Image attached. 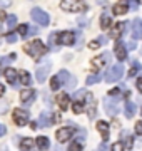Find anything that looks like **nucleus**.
<instances>
[{
    "label": "nucleus",
    "instance_id": "nucleus-1",
    "mask_svg": "<svg viewBox=\"0 0 142 151\" xmlns=\"http://www.w3.org/2000/svg\"><path fill=\"white\" fill-rule=\"evenodd\" d=\"M23 50L27 52L30 57H33V59H38L40 55H44L45 52H47V47H45L44 44L40 42L38 39H35V40H32V42H28L23 45Z\"/></svg>",
    "mask_w": 142,
    "mask_h": 151
},
{
    "label": "nucleus",
    "instance_id": "nucleus-2",
    "mask_svg": "<svg viewBox=\"0 0 142 151\" xmlns=\"http://www.w3.org/2000/svg\"><path fill=\"white\" fill-rule=\"evenodd\" d=\"M60 9L65 12H85L87 10V4L84 0H62Z\"/></svg>",
    "mask_w": 142,
    "mask_h": 151
},
{
    "label": "nucleus",
    "instance_id": "nucleus-3",
    "mask_svg": "<svg viewBox=\"0 0 142 151\" xmlns=\"http://www.w3.org/2000/svg\"><path fill=\"white\" fill-rule=\"evenodd\" d=\"M122 76H124V65L122 64H114L109 70H107L105 81L107 82H115V81H119Z\"/></svg>",
    "mask_w": 142,
    "mask_h": 151
},
{
    "label": "nucleus",
    "instance_id": "nucleus-4",
    "mask_svg": "<svg viewBox=\"0 0 142 151\" xmlns=\"http://www.w3.org/2000/svg\"><path fill=\"white\" fill-rule=\"evenodd\" d=\"M30 17L33 19L35 24H40V25H49V22H50L47 12H44L42 9H38V7H35V9L30 10Z\"/></svg>",
    "mask_w": 142,
    "mask_h": 151
},
{
    "label": "nucleus",
    "instance_id": "nucleus-5",
    "mask_svg": "<svg viewBox=\"0 0 142 151\" xmlns=\"http://www.w3.org/2000/svg\"><path fill=\"white\" fill-rule=\"evenodd\" d=\"M104 108H105V113L109 114V116H115V114L119 113V109H120L119 99H115V97H105L104 99Z\"/></svg>",
    "mask_w": 142,
    "mask_h": 151
},
{
    "label": "nucleus",
    "instance_id": "nucleus-6",
    "mask_svg": "<svg viewBox=\"0 0 142 151\" xmlns=\"http://www.w3.org/2000/svg\"><path fill=\"white\" fill-rule=\"evenodd\" d=\"M74 134H75V129L70 128V126H65V128H60V129L55 133V138H57L59 143H65V141H69Z\"/></svg>",
    "mask_w": 142,
    "mask_h": 151
},
{
    "label": "nucleus",
    "instance_id": "nucleus-7",
    "mask_svg": "<svg viewBox=\"0 0 142 151\" xmlns=\"http://www.w3.org/2000/svg\"><path fill=\"white\" fill-rule=\"evenodd\" d=\"M28 113L25 111V109H20V108H17L13 109V123L17 124V126H25V124L28 123Z\"/></svg>",
    "mask_w": 142,
    "mask_h": 151
},
{
    "label": "nucleus",
    "instance_id": "nucleus-8",
    "mask_svg": "<svg viewBox=\"0 0 142 151\" xmlns=\"http://www.w3.org/2000/svg\"><path fill=\"white\" fill-rule=\"evenodd\" d=\"M50 62L47 60V62H42V64L37 67V72H35V77H37V81L42 84V82H45V79H47V76H49L50 72Z\"/></svg>",
    "mask_w": 142,
    "mask_h": 151
},
{
    "label": "nucleus",
    "instance_id": "nucleus-9",
    "mask_svg": "<svg viewBox=\"0 0 142 151\" xmlns=\"http://www.w3.org/2000/svg\"><path fill=\"white\" fill-rule=\"evenodd\" d=\"M75 42V35L70 30H64V32L57 34V44H62V45H72Z\"/></svg>",
    "mask_w": 142,
    "mask_h": 151
},
{
    "label": "nucleus",
    "instance_id": "nucleus-10",
    "mask_svg": "<svg viewBox=\"0 0 142 151\" xmlns=\"http://www.w3.org/2000/svg\"><path fill=\"white\" fill-rule=\"evenodd\" d=\"M110 60H112V55H110L109 52H104L102 55H99V57L92 59V67H94V70L102 69V67H104L105 64H109Z\"/></svg>",
    "mask_w": 142,
    "mask_h": 151
},
{
    "label": "nucleus",
    "instance_id": "nucleus-11",
    "mask_svg": "<svg viewBox=\"0 0 142 151\" xmlns=\"http://www.w3.org/2000/svg\"><path fill=\"white\" fill-rule=\"evenodd\" d=\"M114 50H115V55H117V59H119L120 62L127 59V49H126V45H124L122 40H117V42H115Z\"/></svg>",
    "mask_w": 142,
    "mask_h": 151
},
{
    "label": "nucleus",
    "instance_id": "nucleus-12",
    "mask_svg": "<svg viewBox=\"0 0 142 151\" xmlns=\"http://www.w3.org/2000/svg\"><path fill=\"white\" fill-rule=\"evenodd\" d=\"M132 24V39H142V19H134Z\"/></svg>",
    "mask_w": 142,
    "mask_h": 151
},
{
    "label": "nucleus",
    "instance_id": "nucleus-13",
    "mask_svg": "<svg viewBox=\"0 0 142 151\" xmlns=\"http://www.w3.org/2000/svg\"><path fill=\"white\" fill-rule=\"evenodd\" d=\"M112 10H114L115 15H124V14L129 12V2H127V0H119V2L114 5Z\"/></svg>",
    "mask_w": 142,
    "mask_h": 151
},
{
    "label": "nucleus",
    "instance_id": "nucleus-14",
    "mask_svg": "<svg viewBox=\"0 0 142 151\" xmlns=\"http://www.w3.org/2000/svg\"><path fill=\"white\" fill-rule=\"evenodd\" d=\"M57 103H59V108L62 111H67L69 109V104H70V99H69V94L67 92H60L57 96Z\"/></svg>",
    "mask_w": 142,
    "mask_h": 151
},
{
    "label": "nucleus",
    "instance_id": "nucleus-15",
    "mask_svg": "<svg viewBox=\"0 0 142 151\" xmlns=\"http://www.w3.org/2000/svg\"><path fill=\"white\" fill-rule=\"evenodd\" d=\"M97 129H99V133H100V136L104 138V141H107L109 139V124L105 123V121H99L97 123Z\"/></svg>",
    "mask_w": 142,
    "mask_h": 151
},
{
    "label": "nucleus",
    "instance_id": "nucleus-16",
    "mask_svg": "<svg viewBox=\"0 0 142 151\" xmlns=\"http://www.w3.org/2000/svg\"><path fill=\"white\" fill-rule=\"evenodd\" d=\"M5 77H7V82H10L15 86L17 84V77H18V72L15 69H12V67H7L5 69Z\"/></svg>",
    "mask_w": 142,
    "mask_h": 151
},
{
    "label": "nucleus",
    "instance_id": "nucleus-17",
    "mask_svg": "<svg viewBox=\"0 0 142 151\" xmlns=\"http://www.w3.org/2000/svg\"><path fill=\"white\" fill-rule=\"evenodd\" d=\"M85 99H87V108H89V116L94 118L95 114V101H94V96L90 92H85Z\"/></svg>",
    "mask_w": 142,
    "mask_h": 151
},
{
    "label": "nucleus",
    "instance_id": "nucleus-18",
    "mask_svg": "<svg viewBox=\"0 0 142 151\" xmlns=\"http://www.w3.org/2000/svg\"><path fill=\"white\" fill-rule=\"evenodd\" d=\"M33 97H35V91H33V89H25V91L20 92V103L27 104L30 99H33Z\"/></svg>",
    "mask_w": 142,
    "mask_h": 151
},
{
    "label": "nucleus",
    "instance_id": "nucleus-19",
    "mask_svg": "<svg viewBox=\"0 0 142 151\" xmlns=\"http://www.w3.org/2000/svg\"><path fill=\"white\" fill-rule=\"evenodd\" d=\"M52 124V119H50V114L49 113H42L40 114V118H38V126H42V128H47Z\"/></svg>",
    "mask_w": 142,
    "mask_h": 151
},
{
    "label": "nucleus",
    "instance_id": "nucleus-20",
    "mask_svg": "<svg viewBox=\"0 0 142 151\" xmlns=\"http://www.w3.org/2000/svg\"><path fill=\"white\" fill-rule=\"evenodd\" d=\"M124 27H126V25H124V22H117V24H115L114 27H112V30H110V37L117 39V37L120 35V34H122Z\"/></svg>",
    "mask_w": 142,
    "mask_h": 151
},
{
    "label": "nucleus",
    "instance_id": "nucleus-21",
    "mask_svg": "<svg viewBox=\"0 0 142 151\" xmlns=\"http://www.w3.org/2000/svg\"><path fill=\"white\" fill-rule=\"evenodd\" d=\"M33 145H35L33 139H30V138H23L18 146H20V151H30L33 148Z\"/></svg>",
    "mask_w": 142,
    "mask_h": 151
},
{
    "label": "nucleus",
    "instance_id": "nucleus-22",
    "mask_svg": "<svg viewBox=\"0 0 142 151\" xmlns=\"http://www.w3.org/2000/svg\"><path fill=\"white\" fill-rule=\"evenodd\" d=\"M110 27V15L107 12H104L102 15H100V29L102 30H107Z\"/></svg>",
    "mask_w": 142,
    "mask_h": 151
},
{
    "label": "nucleus",
    "instance_id": "nucleus-23",
    "mask_svg": "<svg viewBox=\"0 0 142 151\" xmlns=\"http://www.w3.org/2000/svg\"><path fill=\"white\" fill-rule=\"evenodd\" d=\"M35 145L40 148V150H47L50 146V143H49V138H45V136H38L37 139H35Z\"/></svg>",
    "mask_w": 142,
    "mask_h": 151
},
{
    "label": "nucleus",
    "instance_id": "nucleus-24",
    "mask_svg": "<svg viewBox=\"0 0 142 151\" xmlns=\"http://www.w3.org/2000/svg\"><path fill=\"white\" fill-rule=\"evenodd\" d=\"M18 76H20V82H22L23 86H28V84L32 82V79H30V74H28L27 70H20V72H18Z\"/></svg>",
    "mask_w": 142,
    "mask_h": 151
},
{
    "label": "nucleus",
    "instance_id": "nucleus-25",
    "mask_svg": "<svg viewBox=\"0 0 142 151\" xmlns=\"http://www.w3.org/2000/svg\"><path fill=\"white\" fill-rule=\"evenodd\" d=\"M57 79H59V82H60V86L62 84H65L69 79H70V74L67 72V70H60L59 74H57Z\"/></svg>",
    "mask_w": 142,
    "mask_h": 151
},
{
    "label": "nucleus",
    "instance_id": "nucleus-26",
    "mask_svg": "<svg viewBox=\"0 0 142 151\" xmlns=\"http://www.w3.org/2000/svg\"><path fill=\"white\" fill-rule=\"evenodd\" d=\"M85 111V106H84V103L80 101V99H75V103H74V113L75 114H80Z\"/></svg>",
    "mask_w": 142,
    "mask_h": 151
},
{
    "label": "nucleus",
    "instance_id": "nucleus-27",
    "mask_svg": "<svg viewBox=\"0 0 142 151\" xmlns=\"http://www.w3.org/2000/svg\"><path fill=\"white\" fill-rule=\"evenodd\" d=\"M134 114H136V104L127 103L126 104V116L127 118H134Z\"/></svg>",
    "mask_w": 142,
    "mask_h": 151
},
{
    "label": "nucleus",
    "instance_id": "nucleus-28",
    "mask_svg": "<svg viewBox=\"0 0 142 151\" xmlns=\"http://www.w3.org/2000/svg\"><path fill=\"white\" fill-rule=\"evenodd\" d=\"M139 70H141V64L137 60H132V69L129 70V77H136Z\"/></svg>",
    "mask_w": 142,
    "mask_h": 151
},
{
    "label": "nucleus",
    "instance_id": "nucleus-29",
    "mask_svg": "<svg viewBox=\"0 0 142 151\" xmlns=\"http://www.w3.org/2000/svg\"><path fill=\"white\" fill-rule=\"evenodd\" d=\"M15 25H17V17L15 15H9L7 17V29H10L12 30Z\"/></svg>",
    "mask_w": 142,
    "mask_h": 151
},
{
    "label": "nucleus",
    "instance_id": "nucleus-30",
    "mask_svg": "<svg viewBox=\"0 0 142 151\" xmlns=\"http://www.w3.org/2000/svg\"><path fill=\"white\" fill-rule=\"evenodd\" d=\"M84 150V145L80 141H74L70 146H69V151H82Z\"/></svg>",
    "mask_w": 142,
    "mask_h": 151
},
{
    "label": "nucleus",
    "instance_id": "nucleus-31",
    "mask_svg": "<svg viewBox=\"0 0 142 151\" xmlns=\"http://www.w3.org/2000/svg\"><path fill=\"white\" fill-rule=\"evenodd\" d=\"M97 82H100V77L99 76H90V77H87V86H92V84H97Z\"/></svg>",
    "mask_w": 142,
    "mask_h": 151
},
{
    "label": "nucleus",
    "instance_id": "nucleus-32",
    "mask_svg": "<svg viewBox=\"0 0 142 151\" xmlns=\"http://www.w3.org/2000/svg\"><path fill=\"white\" fill-rule=\"evenodd\" d=\"M50 87H52V91H57V89L60 87V82H59V79H57V76L52 77V81H50Z\"/></svg>",
    "mask_w": 142,
    "mask_h": 151
},
{
    "label": "nucleus",
    "instance_id": "nucleus-33",
    "mask_svg": "<svg viewBox=\"0 0 142 151\" xmlns=\"http://www.w3.org/2000/svg\"><path fill=\"white\" fill-rule=\"evenodd\" d=\"M28 32V27L25 25V24H20V27H18V34H20V37H25Z\"/></svg>",
    "mask_w": 142,
    "mask_h": 151
},
{
    "label": "nucleus",
    "instance_id": "nucleus-34",
    "mask_svg": "<svg viewBox=\"0 0 142 151\" xmlns=\"http://www.w3.org/2000/svg\"><path fill=\"white\" fill-rule=\"evenodd\" d=\"M112 151H124V143L122 141H117L112 145Z\"/></svg>",
    "mask_w": 142,
    "mask_h": 151
},
{
    "label": "nucleus",
    "instance_id": "nucleus-35",
    "mask_svg": "<svg viewBox=\"0 0 142 151\" xmlns=\"http://www.w3.org/2000/svg\"><path fill=\"white\" fill-rule=\"evenodd\" d=\"M65 87H67V89H74V87H75V79H74L72 76H70V79L65 82Z\"/></svg>",
    "mask_w": 142,
    "mask_h": 151
},
{
    "label": "nucleus",
    "instance_id": "nucleus-36",
    "mask_svg": "<svg viewBox=\"0 0 142 151\" xmlns=\"http://www.w3.org/2000/svg\"><path fill=\"white\" fill-rule=\"evenodd\" d=\"M9 109V103H4V101H0V114H4Z\"/></svg>",
    "mask_w": 142,
    "mask_h": 151
},
{
    "label": "nucleus",
    "instance_id": "nucleus-37",
    "mask_svg": "<svg viewBox=\"0 0 142 151\" xmlns=\"http://www.w3.org/2000/svg\"><path fill=\"white\" fill-rule=\"evenodd\" d=\"M100 45V40H92V42H89V49H99Z\"/></svg>",
    "mask_w": 142,
    "mask_h": 151
},
{
    "label": "nucleus",
    "instance_id": "nucleus-38",
    "mask_svg": "<svg viewBox=\"0 0 142 151\" xmlns=\"http://www.w3.org/2000/svg\"><path fill=\"white\" fill-rule=\"evenodd\" d=\"M17 40V35L15 34H9V35H7V42L9 44H13Z\"/></svg>",
    "mask_w": 142,
    "mask_h": 151
},
{
    "label": "nucleus",
    "instance_id": "nucleus-39",
    "mask_svg": "<svg viewBox=\"0 0 142 151\" xmlns=\"http://www.w3.org/2000/svg\"><path fill=\"white\" fill-rule=\"evenodd\" d=\"M49 42H50V45H55V44H57V34H50Z\"/></svg>",
    "mask_w": 142,
    "mask_h": 151
},
{
    "label": "nucleus",
    "instance_id": "nucleus-40",
    "mask_svg": "<svg viewBox=\"0 0 142 151\" xmlns=\"http://www.w3.org/2000/svg\"><path fill=\"white\" fill-rule=\"evenodd\" d=\"M136 133L137 134H142V121H137L136 123Z\"/></svg>",
    "mask_w": 142,
    "mask_h": 151
},
{
    "label": "nucleus",
    "instance_id": "nucleus-41",
    "mask_svg": "<svg viewBox=\"0 0 142 151\" xmlns=\"http://www.w3.org/2000/svg\"><path fill=\"white\" fill-rule=\"evenodd\" d=\"M12 4V0H0V9H5Z\"/></svg>",
    "mask_w": 142,
    "mask_h": 151
},
{
    "label": "nucleus",
    "instance_id": "nucleus-42",
    "mask_svg": "<svg viewBox=\"0 0 142 151\" xmlns=\"http://www.w3.org/2000/svg\"><path fill=\"white\" fill-rule=\"evenodd\" d=\"M7 19V15H5V12L4 10H0V30H2V22Z\"/></svg>",
    "mask_w": 142,
    "mask_h": 151
},
{
    "label": "nucleus",
    "instance_id": "nucleus-43",
    "mask_svg": "<svg viewBox=\"0 0 142 151\" xmlns=\"http://www.w3.org/2000/svg\"><path fill=\"white\" fill-rule=\"evenodd\" d=\"M60 119H62V118H60V114H59V113H55V114H54V118H52V123H59Z\"/></svg>",
    "mask_w": 142,
    "mask_h": 151
},
{
    "label": "nucleus",
    "instance_id": "nucleus-44",
    "mask_svg": "<svg viewBox=\"0 0 142 151\" xmlns=\"http://www.w3.org/2000/svg\"><path fill=\"white\" fill-rule=\"evenodd\" d=\"M137 47V44H136V40H134V39H132L131 42H129V49H131V50H134V49Z\"/></svg>",
    "mask_w": 142,
    "mask_h": 151
},
{
    "label": "nucleus",
    "instance_id": "nucleus-45",
    "mask_svg": "<svg viewBox=\"0 0 142 151\" xmlns=\"http://www.w3.org/2000/svg\"><path fill=\"white\" fill-rule=\"evenodd\" d=\"M127 2L131 4V7H132V9H134V10H136V9H137V0H127Z\"/></svg>",
    "mask_w": 142,
    "mask_h": 151
},
{
    "label": "nucleus",
    "instance_id": "nucleus-46",
    "mask_svg": "<svg viewBox=\"0 0 142 151\" xmlns=\"http://www.w3.org/2000/svg\"><path fill=\"white\" fill-rule=\"evenodd\" d=\"M99 151H109V148H107V143H104V145L99 146Z\"/></svg>",
    "mask_w": 142,
    "mask_h": 151
},
{
    "label": "nucleus",
    "instance_id": "nucleus-47",
    "mask_svg": "<svg viewBox=\"0 0 142 151\" xmlns=\"http://www.w3.org/2000/svg\"><path fill=\"white\" fill-rule=\"evenodd\" d=\"M7 133V128L4 126V124H0V136H4Z\"/></svg>",
    "mask_w": 142,
    "mask_h": 151
},
{
    "label": "nucleus",
    "instance_id": "nucleus-48",
    "mask_svg": "<svg viewBox=\"0 0 142 151\" xmlns=\"http://www.w3.org/2000/svg\"><path fill=\"white\" fill-rule=\"evenodd\" d=\"M137 89L142 92V77H139V79H137Z\"/></svg>",
    "mask_w": 142,
    "mask_h": 151
},
{
    "label": "nucleus",
    "instance_id": "nucleus-49",
    "mask_svg": "<svg viewBox=\"0 0 142 151\" xmlns=\"http://www.w3.org/2000/svg\"><path fill=\"white\" fill-rule=\"evenodd\" d=\"M119 92H120V89H117V87H115V89L109 91V94H110V96H115V94H119Z\"/></svg>",
    "mask_w": 142,
    "mask_h": 151
},
{
    "label": "nucleus",
    "instance_id": "nucleus-50",
    "mask_svg": "<svg viewBox=\"0 0 142 151\" xmlns=\"http://www.w3.org/2000/svg\"><path fill=\"white\" fill-rule=\"evenodd\" d=\"M79 25H87V20H85V19H79Z\"/></svg>",
    "mask_w": 142,
    "mask_h": 151
},
{
    "label": "nucleus",
    "instance_id": "nucleus-51",
    "mask_svg": "<svg viewBox=\"0 0 142 151\" xmlns=\"http://www.w3.org/2000/svg\"><path fill=\"white\" fill-rule=\"evenodd\" d=\"M52 151H64V150H62V146H60V145H57V146L52 148Z\"/></svg>",
    "mask_w": 142,
    "mask_h": 151
},
{
    "label": "nucleus",
    "instance_id": "nucleus-52",
    "mask_svg": "<svg viewBox=\"0 0 142 151\" xmlns=\"http://www.w3.org/2000/svg\"><path fill=\"white\" fill-rule=\"evenodd\" d=\"M4 92H5V86H4V84H0V96H4Z\"/></svg>",
    "mask_w": 142,
    "mask_h": 151
},
{
    "label": "nucleus",
    "instance_id": "nucleus-53",
    "mask_svg": "<svg viewBox=\"0 0 142 151\" xmlns=\"http://www.w3.org/2000/svg\"><path fill=\"white\" fill-rule=\"evenodd\" d=\"M97 4H99V5H104V4H105V0H97Z\"/></svg>",
    "mask_w": 142,
    "mask_h": 151
},
{
    "label": "nucleus",
    "instance_id": "nucleus-54",
    "mask_svg": "<svg viewBox=\"0 0 142 151\" xmlns=\"http://www.w3.org/2000/svg\"><path fill=\"white\" fill-rule=\"evenodd\" d=\"M139 2H141V4H142V0H139Z\"/></svg>",
    "mask_w": 142,
    "mask_h": 151
},
{
    "label": "nucleus",
    "instance_id": "nucleus-55",
    "mask_svg": "<svg viewBox=\"0 0 142 151\" xmlns=\"http://www.w3.org/2000/svg\"><path fill=\"white\" fill-rule=\"evenodd\" d=\"M141 54H142V50H141Z\"/></svg>",
    "mask_w": 142,
    "mask_h": 151
}]
</instances>
